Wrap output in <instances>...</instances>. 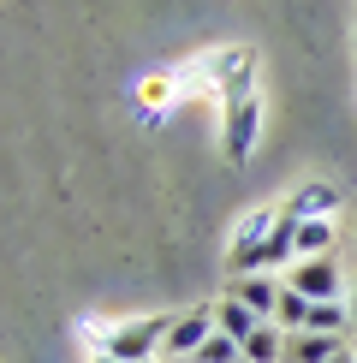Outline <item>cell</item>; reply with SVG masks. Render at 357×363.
Instances as JSON below:
<instances>
[{
  "label": "cell",
  "instance_id": "obj_1",
  "mask_svg": "<svg viewBox=\"0 0 357 363\" xmlns=\"http://www.w3.org/2000/svg\"><path fill=\"white\" fill-rule=\"evenodd\" d=\"M173 315H131V322H78V334L96 345V357H119V363H149L167 345Z\"/></svg>",
  "mask_w": 357,
  "mask_h": 363
},
{
  "label": "cell",
  "instance_id": "obj_2",
  "mask_svg": "<svg viewBox=\"0 0 357 363\" xmlns=\"http://www.w3.org/2000/svg\"><path fill=\"white\" fill-rule=\"evenodd\" d=\"M191 84H208L220 108L250 101V96H256V48H215L208 60L191 66Z\"/></svg>",
  "mask_w": 357,
  "mask_h": 363
},
{
  "label": "cell",
  "instance_id": "obj_3",
  "mask_svg": "<svg viewBox=\"0 0 357 363\" xmlns=\"http://www.w3.org/2000/svg\"><path fill=\"white\" fill-rule=\"evenodd\" d=\"M256 138H262V101H238V108H220V161L227 167H244L256 155Z\"/></svg>",
  "mask_w": 357,
  "mask_h": 363
},
{
  "label": "cell",
  "instance_id": "obj_4",
  "mask_svg": "<svg viewBox=\"0 0 357 363\" xmlns=\"http://www.w3.org/2000/svg\"><path fill=\"white\" fill-rule=\"evenodd\" d=\"M286 286H292V292H304L310 304H334V298H346V292H351L334 256H304V262L286 274Z\"/></svg>",
  "mask_w": 357,
  "mask_h": 363
},
{
  "label": "cell",
  "instance_id": "obj_5",
  "mask_svg": "<svg viewBox=\"0 0 357 363\" xmlns=\"http://www.w3.org/2000/svg\"><path fill=\"white\" fill-rule=\"evenodd\" d=\"M274 220H280V208H250V215L232 226V238H227V268H232V280L250 274V262H256V250L268 245Z\"/></svg>",
  "mask_w": 357,
  "mask_h": 363
},
{
  "label": "cell",
  "instance_id": "obj_6",
  "mask_svg": "<svg viewBox=\"0 0 357 363\" xmlns=\"http://www.w3.org/2000/svg\"><path fill=\"white\" fill-rule=\"evenodd\" d=\"M208 334H215V310H191V315H173V328H167V345H161V357H178V363H191L208 345Z\"/></svg>",
  "mask_w": 357,
  "mask_h": 363
},
{
  "label": "cell",
  "instance_id": "obj_7",
  "mask_svg": "<svg viewBox=\"0 0 357 363\" xmlns=\"http://www.w3.org/2000/svg\"><path fill=\"white\" fill-rule=\"evenodd\" d=\"M292 220H334V208H339V185H327V179H304V185H298L286 203Z\"/></svg>",
  "mask_w": 357,
  "mask_h": 363
},
{
  "label": "cell",
  "instance_id": "obj_8",
  "mask_svg": "<svg viewBox=\"0 0 357 363\" xmlns=\"http://www.w3.org/2000/svg\"><path fill=\"white\" fill-rule=\"evenodd\" d=\"M227 292L238 298V304H250L262 322H274V310H280V280H274V274H238Z\"/></svg>",
  "mask_w": 357,
  "mask_h": 363
},
{
  "label": "cell",
  "instance_id": "obj_9",
  "mask_svg": "<svg viewBox=\"0 0 357 363\" xmlns=\"http://www.w3.org/2000/svg\"><path fill=\"white\" fill-rule=\"evenodd\" d=\"M215 328H220V334H232L238 345H244V340L262 328V315L250 310V304H238L232 292H220V298H215Z\"/></svg>",
  "mask_w": 357,
  "mask_h": 363
},
{
  "label": "cell",
  "instance_id": "obj_10",
  "mask_svg": "<svg viewBox=\"0 0 357 363\" xmlns=\"http://www.w3.org/2000/svg\"><path fill=\"white\" fill-rule=\"evenodd\" d=\"M346 345H339V334H292L286 340V363H334Z\"/></svg>",
  "mask_w": 357,
  "mask_h": 363
},
{
  "label": "cell",
  "instance_id": "obj_11",
  "mask_svg": "<svg viewBox=\"0 0 357 363\" xmlns=\"http://www.w3.org/2000/svg\"><path fill=\"white\" fill-rule=\"evenodd\" d=\"M244 363H286V328L262 322L256 334L244 340Z\"/></svg>",
  "mask_w": 357,
  "mask_h": 363
},
{
  "label": "cell",
  "instance_id": "obj_12",
  "mask_svg": "<svg viewBox=\"0 0 357 363\" xmlns=\"http://www.w3.org/2000/svg\"><path fill=\"white\" fill-rule=\"evenodd\" d=\"M274 328H286V340H292V334H304V328H310V298H304V292H292V286H280Z\"/></svg>",
  "mask_w": 357,
  "mask_h": 363
},
{
  "label": "cell",
  "instance_id": "obj_13",
  "mask_svg": "<svg viewBox=\"0 0 357 363\" xmlns=\"http://www.w3.org/2000/svg\"><path fill=\"white\" fill-rule=\"evenodd\" d=\"M304 256H334V220H298V262Z\"/></svg>",
  "mask_w": 357,
  "mask_h": 363
},
{
  "label": "cell",
  "instance_id": "obj_14",
  "mask_svg": "<svg viewBox=\"0 0 357 363\" xmlns=\"http://www.w3.org/2000/svg\"><path fill=\"white\" fill-rule=\"evenodd\" d=\"M346 328H351L346 298H334V304H310V328H304V334H346Z\"/></svg>",
  "mask_w": 357,
  "mask_h": 363
},
{
  "label": "cell",
  "instance_id": "obj_15",
  "mask_svg": "<svg viewBox=\"0 0 357 363\" xmlns=\"http://www.w3.org/2000/svg\"><path fill=\"white\" fill-rule=\"evenodd\" d=\"M191 363H244V345H238L232 334H220V328H215V334H208V345H203V352L191 357Z\"/></svg>",
  "mask_w": 357,
  "mask_h": 363
},
{
  "label": "cell",
  "instance_id": "obj_16",
  "mask_svg": "<svg viewBox=\"0 0 357 363\" xmlns=\"http://www.w3.org/2000/svg\"><path fill=\"white\" fill-rule=\"evenodd\" d=\"M346 310H351V328H357V280H351V292H346Z\"/></svg>",
  "mask_w": 357,
  "mask_h": 363
},
{
  "label": "cell",
  "instance_id": "obj_17",
  "mask_svg": "<svg viewBox=\"0 0 357 363\" xmlns=\"http://www.w3.org/2000/svg\"><path fill=\"white\" fill-rule=\"evenodd\" d=\"M334 363H357V352H339V357H334Z\"/></svg>",
  "mask_w": 357,
  "mask_h": 363
},
{
  "label": "cell",
  "instance_id": "obj_18",
  "mask_svg": "<svg viewBox=\"0 0 357 363\" xmlns=\"http://www.w3.org/2000/svg\"><path fill=\"white\" fill-rule=\"evenodd\" d=\"M96 363H119V357H96Z\"/></svg>",
  "mask_w": 357,
  "mask_h": 363
},
{
  "label": "cell",
  "instance_id": "obj_19",
  "mask_svg": "<svg viewBox=\"0 0 357 363\" xmlns=\"http://www.w3.org/2000/svg\"><path fill=\"white\" fill-rule=\"evenodd\" d=\"M149 363H161V357H149Z\"/></svg>",
  "mask_w": 357,
  "mask_h": 363
}]
</instances>
